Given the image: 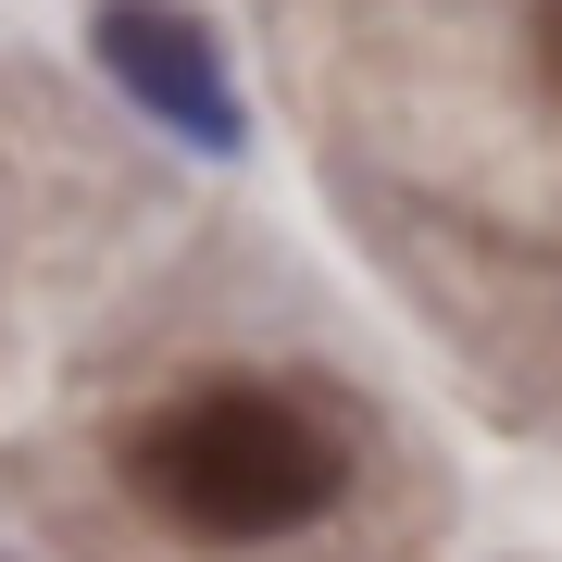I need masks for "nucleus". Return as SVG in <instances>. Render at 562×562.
Returning a JSON list of instances; mask_svg holds the SVG:
<instances>
[{
	"label": "nucleus",
	"mask_w": 562,
	"mask_h": 562,
	"mask_svg": "<svg viewBox=\"0 0 562 562\" xmlns=\"http://www.w3.org/2000/svg\"><path fill=\"white\" fill-rule=\"evenodd\" d=\"M125 475L162 525H188L213 550H262V538H301V525L338 513L350 462L276 387H188L176 413H150L125 438Z\"/></svg>",
	"instance_id": "1"
},
{
	"label": "nucleus",
	"mask_w": 562,
	"mask_h": 562,
	"mask_svg": "<svg viewBox=\"0 0 562 562\" xmlns=\"http://www.w3.org/2000/svg\"><path fill=\"white\" fill-rule=\"evenodd\" d=\"M538 50H550V63H562V0H550V13H538Z\"/></svg>",
	"instance_id": "3"
},
{
	"label": "nucleus",
	"mask_w": 562,
	"mask_h": 562,
	"mask_svg": "<svg viewBox=\"0 0 562 562\" xmlns=\"http://www.w3.org/2000/svg\"><path fill=\"white\" fill-rule=\"evenodd\" d=\"M88 50H101V76L138 101L176 150H201L225 162L250 138V113H238V76H225V50H213V25L188 13V0H101L88 13Z\"/></svg>",
	"instance_id": "2"
}]
</instances>
